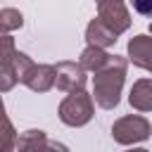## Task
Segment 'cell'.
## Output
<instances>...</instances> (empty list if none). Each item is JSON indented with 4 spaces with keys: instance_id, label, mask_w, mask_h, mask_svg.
Instances as JSON below:
<instances>
[{
    "instance_id": "obj_1",
    "label": "cell",
    "mask_w": 152,
    "mask_h": 152,
    "mask_svg": "<svg viewBox=\"0 0 152 152\" xmlns=\"http://www.w3.org/2000/svg\"><path fill=\"white\" fill-rule=\"evenodd\" d=\"M126 69H128V62L126 57L121 55H109L107 62L93 71V95H95V102L102 107V109H114L121 100V88H124V81H126Z\"/></svg>"
},
{
    "instance_id": "obj_2",
    "label": "cell",
    "mask_w": 152,
    "mask_h": 152,
    "mask_svg": "<svg viewBox=\"0 0 152 152\" xmlns=\"http://www.w3.org/2000/svg\"><path fill=\"white\" fill-rule=\"evenodd\" d=\"M59 121L71 126V128H78V126H86L93 114H95V107H93V97L86 93V90H76V93H69L62 102H59Z\"/></svg>"
},
{
    "instance_id": "obj_3",
    "label": "cell",
    "mask_w": 152,
    "mask_h": 152,
    "mask_svg": "<svg viewBox=\"0 0 152 152\" xmlns=\"http://www.w3.org/2000/svg\"><path fill=\"white\" fill-rule=\"evenodd\" d=\"M150 121L140 114H126L121 119H116L112 124V138L119 145H135V142H145L150 138Z\"/></svg>"
},
{
    "instance_id": "obj_4",
    "label": "cell",
    "mask_w": 152,
    "mask_h": 152,
    "mask_svg": "<svg viewBox=\"0 0 152 152\" xmlns=\"http://www.w3.org/2000/svg\"><path fill=\"white\" fill-rule=\"evenodd\" d=\"M97 19L102 24H107L116 36H121L124 31L131 28V12L124 5V0H104L97 5Z\"/></svg>"
},
{
    "instance_id": "obj_5",
    "label": "cell",
    "mask_w": 152,
    "mask_h": 152,
    "mask_svg": "<svg viewBox=\"0 0 152 152\" xmlns=\"http://www.w3.org/2000/svg\"><path fill=\"white\" fill-rule=\"evenodd\" d=\"M88 71H83L76 62H59L55 66V86L64 93H76L83 90L88 83Z\"/></svg>"
},
{
    "instance_id": "obj_6",
    "label": "cell",
    "mask_w": 152,
    "mask_h": 152,
    "mask_svg": "<svg viewBox=\"0 0 152 152\" xmlns=\"http://www.w3.org/2000/svg\"><path fill=\"white\" fill-rule=\"evenodd\" d=\"M21 83L26 88H31L33 93H48L55 86V66L52 64H33L26 76L21 78Z\"/></svg>"
},
{
    "instance_id": "obj_7",
    "label": "cell",
    "mask_w": 152,
    "mask_h": 152,
    "mask_svg": "<svg viewBox=\"0 0 152 152\" xmlns=\"http://www.w3.org/2000/svg\"><path fill=\"white\" fill-rule=\"evenodd\" d=\"M128 59L135 66L150 71V66H152V38L145 36V33L131 38L128 40Z\"/></svg>"
},
{
    "instance_id": "obj_8",
    "label": "cell",
    "mask_w": 152,
    "mask_h": 152,
    "mask_svg": "<svg viewBox=\"0 0 152 152\" xmlns=\"http://www.w3.org/2000/svg\"><path fill=\"white\" fill-rule=\"evenodd\" d=\"M116 33L107 26V24H102L100 19H93L88 26H86V40H88V45H95V48H109V45H114L116 43Z\"/></svg>"
},
{
    "instance_id": "obj_9",
    "label": "cell",
    "mask_w": 152,
    "mask_h": 152,
    "mask_svg": "<svg viewBox=\"0 0 152 152\" xmlns=\"http://www.w3.org/2000/svg\"><path fill=\"white\" fill-rule=\"evenodd\" d=\"M128 102H131V107L138 109V112H150V109H152V81H150V78L135 81L133 88H131Z\"/></svg>"
},
{
    "instance_id": "obj_10",
    "label": "cell",
    "mask_w": 152,
    "mask_h": 152,
    "mask_svg": "<svg viewBox=\"0 0 152 152\" xmlns=\"http://www.w3.org/2000/svg\"><path fill=\"white\" fill-rule=\"evenodd\" d=\"M107 57H109V52H107L104 48L88 45V48L81 52V57H78V66H81L83 71H97V69L107 62Z\"/></svg>"
},
{
    "instance_id": "obj_11",
    "label": "cell",
    "mask_w": 152,
    "mask_h": 152,
    "mask_svg": "<svg viewBox=\"0 0 152 152\" xmlns=\"http://www.w3.org/2000/svg\"><path fill=\"white\" fill-rule=\"evenodd\" d=\"M45 140H48V133H45V131H40V128H28V131H24V133L17 135L14 147H17L19 152H31V150H36L38 145H43Z\"/></svg>"
},
{
    "instance_id": "obj_12",
    "label": "cell",
    "mask_w": 152,
    "mask_h": 152,
    "mask_svg": "<svg viewBox=\"0 0 152 152\" xmlns=\"http://www.w3.org/2000/svg\"><path fill=\"white\" fill-rule=\"evenodd\" d=\"M17 142V131L5 112H0V152H12Z\"/></svg>"
},
{
    "instance_id": "obj_13",
    "label": "cell",
    "mask_w": 152,
    "mask_h": 152,
    "mask_svg": "<svg viewBox=\"0 0 152 152\" xmlns=\"http://www.w3.org/2000/svg\"><path fill=\"white\" fill-rule=\"evenodd\" d=\"M21 26H24V17H21L19 10H14V7L0 10V31H2V33L17 31V28H21Z\"/></svg>"
},
{
    "instance_id": "obj_14",
    "label": "cell",
    "mask_w": 152,
    "mask_h": 152,
    "mask_svg": "<svg viewBox=\"0 0 152 152\" xmlns=\"http://www.w3.org/2000/svg\"><path fill=\"white\" fill-rule=\"evenodd\" d=\"M10 66H12V71L17 74V81L21 83V78L26 76V71L33 66V59H31L26 52H14L12 59H10Z\"/></svg>"
},
{
    "instance_id": "obj_15",
    "label": "cell",
    "mask_w": 152,
    "mask_h": 152,
    "mask_svg": "<svg viewBox=\"0 0 152 152\" xmlns=\"http://www.w3.org/2000/svg\"><path fill=\"white\" fill-rule=\"evenodd\" d=\"M17 83H19V81H17V74L12 71V66H10V64H0V93L12 90Z\"/></svg>"
},
{
    "instance_id": "obj_16",
    "label": "cell",
    "mask_w": 152,
    "mask_h": 152,
    "mask_svg": "<svg viewBox=\"0 0 152 152\" xmlns=\"http://www.w3.org/2000/svg\"><path fill=\"white\" fill-rule=\"evenodd\" d=\"M14 52H17L14 38L7 36V33H2V36H0V64H10V59H12Z\"/></svg>"
},
{
    "instance_id": "obj_17",
    "label": "cell",
    "mask_w": 152,
    "mask_h": 152,
    "mask_svg": "<svg viewBox=\"0 0 152 152\" xmlns=\"http://www.w3.org/2000/svg\"><path fill=\"white\" fill-rule=\"evenodd\" d=\"M31 152H69V147H66L64 142H57V140H45L43 145H38V147L31 150Z\"/></svg>"
},
{
    "instance_id": "obj_18",
    "label": "cell",
    "mask_w": 152,
    "mask_h": 152,
    "mask_svg": "<svg viewBox=\"0 0 152 152\" xmlns=\"http://www.w3.org/2000/svg\"><path fill=\"white\" fill-rule=\"evenodd\" d=\"M131 5H133V10H135L138 14H142V17H150V14H152V0H131Z\"/></svg>"
},
{
    "instance_id": "obj_19",
    "label": "cell",
    "mask_w": 152,
    "mask_h": 152,
    "mask_svg": "<svg viewBox=\"0 0 152 152\" xmlns=\"http://www.w3.org/2000/svg\"><path fill=\"white\" fill-rule=\"evenodd\" d=\"M126 152H150V150H145V147H131V150H126Z\"/></svg>"
},
{
    "instance_id": "obj_20",
    "label": "cell",
    "mask_w": 152,
    "mask_h": 152,
    "mask_svg": "<svg viewBox=\"0 0 152 152\" xmlns=\"http://www.w3.org/2000/svg\"><path fill=\"white\" fill-rule=\"evenodd\" d=\"M0 112H5V102H2V97H0Z\"/></svg>"
},
{
    "instance_id": "obj_21",
    "label": "cell",
    "mask_w": 152,
    "mask_h": 152,
    "mask_svg": "<svg viewBox=\"0 0 152 152\" xmlns=\"http://www.w3.org/2000/svg\"><path fill=\"white\" fill-rule=\"evenodd\" d=\"M100 2H104V0H95V5H100Z\"/></svg>"
},
{
    "instance_id": "obj_22",
    "label": "cell",
    "mask_w": 152,
    "mask_h": 152,
    "mask_svg": "<svg viewBox=\"0 0 152 152\" xmlns=\"http://www.w3.org/2000/svg\"><path fill=\"white\" fill-rule=\"evenodd\" d=\"M0 36H2V31H0Z\"/></svg>"
}]
</instances>
